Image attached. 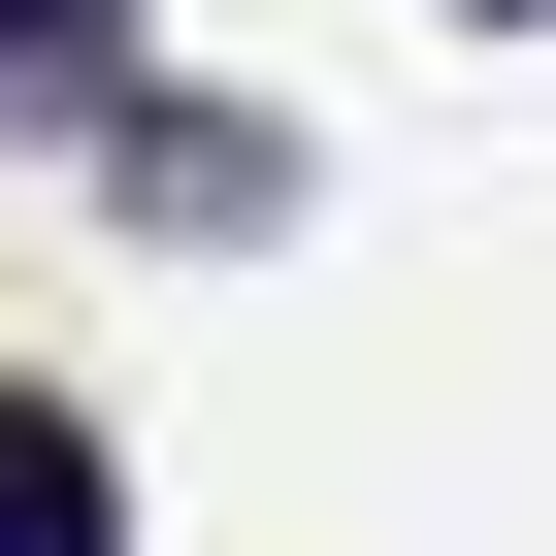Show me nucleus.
Here are the masks:
<instances>
[{
	"label": "nucleus",
	"instance_id": "f03ea898",
	"mask_svg": "<svg viewBox=\"0 0 556 556\" xmlns=\"http://www.w3.org/2000/svg\"><path fill=\"white\" fill-rule=\"evenodd\" d=\"M0 556H131V491H99V426H66V393H0Z\"/></svg>",
	"mask_w": 556,
	"mask_h": 556
},
{
	"label": "nucleus",
	"instance_id": "7ed1b4c3",
	"mask_svg": "<svg viewBox=\"0 0 556 556\" xmlns=\"http://www.w3.org/2000/svg\"><path fill=\"white\" fill-rule=\"evenodd\" d=\"M99 34H131V0H0V99H131Z\"/></svg>",
	"mask_w": 556,
	"mask_h": 556
},
{
	"label": "nucleus",
	"instance_id": "20e7f679",
	"mask_svg": "<svg viewBox=\"0 0 556 556\" xmlns=\"http://www.w3.org/2000/svg\"><path fill=\"white\" fill-rule=\"evenodd\" d=\"M491 34H523V0H491Z\"/></svg>",
	"mask_w": 556,
	"mask_h": 556
},
{
	"label": "nucleus",
	"instance_id": "f257e3e1",
	"mask_svg": "<svg viewBox=\"0 0 556 556\" xmlns=\"http://www.w3.org/2000/svg\"><path fill=\"white\" fill-rule=\"evenodd\" d=\"M99 164H131V229H295V131H197V99H131Z\"/></svg>",
	"mask_w": 556,
	"mask_h": 556
}]
</instances>
